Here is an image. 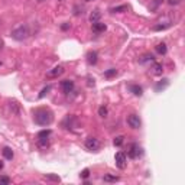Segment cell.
<instances>
[{
	"label": "cell",
	"mask_w": 185,
	"mask_h": 185,
	"mask_svg": "<svg viewBox=\"0 0 185 185\" xmlns=\"http://www.w3.org/2000/svg\"><path fill=\"white\" fill-rule=\"evenodd\" d=\"M34 120L39 126H49L54 120V114L46 109H38L34 111Z\"/></svg>",
	"instance_id": "cell-1"
},
{
	"label": "cell",
	"mask_w": 185,
	"mask_h": 185,
	"mask_svg": "<svg viewBox=\"0 0 185 185\" xmlns=\"http://www.w3.org/2000/svg\"><path fill=\"white\" fill-rule=\"evenodd\" d=\"M29 35H30L29 28H28L26 25H22V26L16 28V29L12 32V38L16 39V41H23V39H26Z\"/></svg>",
	"instance_id": "cell-2"
},
{
	"label": "cell",
	"mask_w": 185,
	"mask_h": 185,
	"mask_svg": "<svg viewBox=\"0 0 185 185\" xmlns=\"http://www.w3.org/2000/svg\"><path fill=\"white\" fill-rule=\"evenodd\" d=\"M143 153L142 147L139 146L138 143H132L130 147H129V151H127V156L130 158V159H138V158H140Z\"/></svg>",
	"instance_id": "cell-3"
},
{
	"label": "cell",
	"mask_w": 185,
	"mask_h": 185,
	"mask_svg": "<svg viewBox=\"0 0 185 185\" xmlns=\"http://www.w3.org/2000/svg\"><path fill=\"white\" fill-rule=\"evenodd\" d=\"M85 147L91 152H97L100 149V142L97 138H87L85 139Z\"/></svg>",
	"instance_id": "cell-4"
},
{
	"label": "cell",
	"mask_w": 185,
	"mask_h": 185,
	"mask_svg": "<svg viewBox=\"0 0 185 185\" xmlns=\"http://www.w3.org/2000/svg\"><path fill=\"white\" fill-rule=\"evenodd\" d=\"M127 124L132 127V129H140L142 127V122L139 119L138 114H129L127 116Z\"/></svg>",
	"instance_id": "cell-5"
},
{
	"label": "cell",
	"mask_w": 185,
	"mask_h": 185,
	"mask_svg": "<svg viewBox=\"0 0 185 185\" xmlns=\"http://www.w3.org/2000/svg\"><path fill=\"white\" fill-rule=\"evenodd\" d=\"M114 160H116V166L119 169H124L127 165V159H126V155L123 152H117L116 156H114Z\"/></svg>",
	"instance_id": "cell-6"
},
{
	"label": "cell",
	"mask_w": 185,
	"mask_h": 185,
	"mask_svg": "<svg viewBox=\"0 0 185 185\" xmlns=\"http://www.w3.org/2000/svg\"><path fill=\"white\" fill-rule=\"evenodd\" d=\"M64 71H65V70H64L62 65H56L55 68H52V70H49V71L46 72V77H48V78H58L59 75L64 74Z\"/></svg>",
	"instance_id": "cell-7"
},
{
	"label": "cell",
	"mask_w": 185,
	"mask_h": 185,
	"mask_svg": "<svg viewBox=\"0 0 185 185\" xmlns=\"http://www.w3.org/2000/svg\"><path fill=\"white\" fill-rule=\"evenodd\" d=\"M61 90H62L64 94H70V92H72V90H74V81H71V80L61 81Z\"/></svg>",
	"instance_id": "cell-8"
},
{
	"label": "cell",
	"mask_w": 185,
	"mask_h": 185,
	"mask_svg": "<svg viewBox=\"0 0 185 185\" xmlns=\"http://www.w3.org/2000/svg\"><path fill=\"white\" fill-rule=\"evenodd\" d=\"M106 29H107V26H106V23H103V22L92 23V32H96V34H101V32H104Z\"/></svg>",
	"instance_id": "cell-9"
},
{
	"label": "cell",
	"mask_w": 185,
	"mask_h": 185,
	"mask_svg": "<svg viewBox=\"0 0 185 185\" xmlns=\"http://www.w3.org/2000/svg\"><path fill=\"white\" fill-rule=\"evenodd\" d=\"M97 58H98V55H97L96 51H90L88 54H87V61H88L90 65H96Z\"/></svg>",
	"instance_id": "cell-10"
},
{
	"label": "cell",
	"mask_w": 185,
	"mask_h": 185,
	"mask_svg": "<svg viewBox=\"0 0 185 185\" xmlns=\"http://www.w3.org/2000/svg\"><path fill=\"white\" fill-rule=\"evenodd\" d=\"M162 72H164L162 64H158V62L153 64V67H152V74H153V75H162Z\"/></svg>",
	"instance_id": "cell-11"
},
{
	"label": "cell",
	"mask_w": 185,
	"mask_h": 185,
	"mask_svg": "<svg viewBox=\"0 0 185 185\" xmlns=\"http://www.w3.org/2000/svg\"><path fill=\"white\" fill-rule=\"evenodd\" d=\"M129 90H130L135 96H138V97H140L143 94V90H142V87L140 85H138V84H132V85H129Z\"/></svg>",
	"instance_id": "cell-12"
},
{
	"label": "cell",
	"mask_w": 185,
	"mask_h": 185,
	"mask_svg": "<svg viewBox=\"0 0 185 185\" xmlns=\"http://www.w3.org/2000/svg\"><path fill=\"white\" fill-rule=\"evenodd\" d=\"M100 17H101V13L98 10H94V12L90 15V22L91 23H96V22H100Z\"/></svg>",
	"instance_id": "cell-13"
},
{
	"label": "cell",
	"mask_w": 185,
	"mask_h": 185,
	"mask_svg": "<svg viewBox=\"0 0 185 185\" xmlns=\"http://www.w3.org/2000/svg\"><path fill=\"white\" fill-rule=\"evenodd\" d=\"M168 85H169V80H166V78H165V80L159 81V83H158V84H156L155 90H156V91H160V90L166 88V87H168Z\"/></svg>",
	"instance_id": "cell-14"
},
{
	"label": "cell",
	"mask_w": 185,
	"mask_h": 185,
	"mask_svg": "<svg viewBox=\"0 0 185 185\" xmlns=\"http://www.w3.org/2000/svg\"><path fill=\"white\" fill-rule=\"evenodd\" d=\"M2 153H3V156L6 158V159H9V160H12V159H13V151L10 149V147H3Z\"/></svg>",
	"instance_id": "cell-15"
},
{
	"label": "cell",
	"mask_w": 185,
	"mask_h": 185,
	"mask_svg": "<svg viewBox=\"0 0 185 185\" xmlns=\"http://www.w3.org/2000/svg\"><path fill=\"white\" fill-rule=\"evenodd\" d=\"M103 181L104 182H117L119 177H116V175H110V174H106L104 177H103Z\"/></svg>",
	"instance_id": "cell-16"
},
{
	"label": "cell",
	"mask_w": 185,
	"mask_h": 185,
	"mask_svg": "<svg viewBox=\"0 0 185 185\" xmlns=\"http://www.w3.org/2000/svg\"><path fill=\"white\" fill-rule=\"evenodd\" d=\"M51 133H52V132H51L49 129H45V130H41V132H39V133H38V139H49Z\"/></svg>",
	"instance_id": "cell-17"
},
{
	"label": "cell",
	"mask_w": 185,
	"mask_h": 185,
	"mask_svg": "<svg viewBox=\"0 0 185 185\" xmlns=\"http://www.w3.org/2000/svg\"><path fill=\"white\" fill-rule=\"evenodd\" d=\"M116 75H117V70H116V68H110V70H107V71L104 72L106 78H111V77H116Z\"/></svg>",
	"instance_id": "cell-18"
},
{
	"label": "cell",
	"mask_w": 185,
	"mask_h": 185,
	"mask_svg": "<svg viewBox=\"0 0 185 185\" xmlns=\"http://www.w3.org/2000/svg\"><path fill=\"white\" fill-rule=\"evenodd\" d=\"M123 142H124V136H116L114 140H113V145L119 147V146H122L123 145Z\"/></svg>",
	"instance_id": "cell-19"
},
{
	"label": "cell",
	"mask_w": 185,
	"mask_h": 185,
	"mask_svg": "<svg viewBox=\"0 0 185 185\" xmlns=\"http://www.w3.org/2000/svg\"><path fill=\"white\" fill-rule=\"evenodd\" d=\"M110 12H113V13H122V12H127V6H117V7H113V9H110Z\"/></svg>",
	"instance_id": "cell-20"
},
{
	"label": "cell",
	"mask_w": 185,
	"mask_h": 185,
	"mask_svg": "<svg viewBox=\"0 0 185 185\" xmlns=\"http://www.w3.org/2000/svg\"><path fill=\"white\" fill-rule=\"evenodd\" d=\"M156 51H158L160 55H165L166 54V45H165V43H158V45H156Z\"/></svg>",
	"instance_id": "cell-21"
},
{
	"label": "cell",
	"mask_w": 185,
	"mask_h": 185,
	"mask_svg": "<svg viewBox=\"0 0 185 185\" xmlns=\"http://www.w3.org/2000/svg\"><path fill=\"white\" fill-rule=\"evenodd\" d=\"M51 90H52V87H51V85H46V87H45V88H43L42 90V91H41V92H39V98H43V97H45L46 96V94H48V92H49L51 91Z\"/></svg>",
	"instance_id": "cell-22"
},
{
	"label": "cell",
	"mask_w": 185,
	"mask_h": 185,
	"mask_svg": "<svg viewBox=\"0 0 185 185\" xmlns=\"http://www.w3.org/2000/svg\"><path fill=\"white\" fill-rule=\"evenodd\" d=\"M45 179H48V181H52V182H59L61 181V178L56 177V175H45Z\"/></svg>",
	"instance_id": "cell-23"
},
{
	"label": "cell",
	"mask_w": 185,
	"mask_h": 185,
	"mask_svg": "<svg viewBox=\"0 0 185 185\" xmlns=\"http://www.w3.org/2000/svg\"><path fill=\"white\" fill-rule=\"evenodd\" d=\"M109 114V111H107V107L106 106H101L100 109H98V116H101V117H106Z\"/></svg>",
	"instance_id": "cell-24"
},
{
	"label": "cell",
	"mask_w": 185,
	"mask_h": 185,
	"mask_svg": "<svg viewBox=\"0 0 185 185\" xmlns=\"http://www.w3.org/2000/svg\"><path fill=\"white\" fill-rule=\"evenodd\" d=\"M38 145L41 147H48L49 146V142H48V139H38Z\"/></svg>",
	"instance_id": "cell-25"
},
{
	"label": "cell",
	"mask_w": 185,
	"mask_h": 185,
	"mask_svg": "<svg viewBox=\"0 0 185 185\" xmlns=\"http://www.w3.org/2000/svg\"><path fill=\"white\" fill-rule=\"evenodd\" d=\"M10 184V178L9 177H0V185H9Z\"/></svg>",
	"instance_id": "cell-26"
},
{
	"label": "cell",
	"mask_w": 185,
	"mask_h": 185,
	"mask_svg": "<svg viewBox=\"0 0 185 185\" xmlns=\"http://www.w3.org/2000/svg\"><path fill=\"white\" fill-rule=\"evenodd\" d=\"M80 177L83 178V179H85V178H88V177H90V169H88V168H85L84 171H83V172L80 174Z\"/></svg>",
	"instance_id": "cell-27"
},
{
	"label": "cell",
	"mask_w": 185,
	"mask_h": 185,
	"mask_svg": "<svg viewBox=\"0 0 185 185\" xmlns=\"http://www.w3.org/2000/svg\"><path fill=\"white\" fill-rule=\"evenodd\" d=\"M145 61H153V56L152 55H145L143 59H140V62H145Z\"/></svg>",
	"instance_id": "cell-28"
},
{
	"label": "cell",
	"mask_w": 185,
	"mask_h": 185,
	"mask_svg": "<svg viewBox=\"0 0 185 185\" xmlns=\"http://www.w3.org/2000/svg\"><path fill=\"white\" fill-rule=\"evenodd\" d=\"M182 0H168V3L171 4V6H177V4H179Z\"/></svg>",
	"instance_id": "cell-29"
},
{
	"label": "cell",
	"mask_w": 185,
	"mask_h": 185,
	"mask_svg": "<svg viewBox=\"0 0 185 185\" xmlns=\"http://www.w3.org/2000/svg\"><path fill=\"white\" fill-rule=\"evenodd\" d=\"M68 28H70V25H68V23H64V25L61 26V29H62V30H67Z\"/></svg>",
	"instance_id": "cell-30"
},
{
	"label": "cell",
	"mask_w": 185,
	"mask_h": 185,
	"mask_svg": "<svg viewBox=\"0 0 185 185\" xmlns=\"http://www.w3.org/2000/svg\"><path fill=\"white\" fill-rule=\"evenodd\" d=\"M162 2H164V0H155V7H156V6H159Z\"/></svg>",
	"instance_id": "cell-31"
},
{
	"label": "cell",
	"mask_w": 185,
	"mask_h": 185,
	"mask_svg": "<svg viewBox=\"0 0 185 185\" xmlns=\"http://www.w3.org/2000/svg\"><path fill=\"white\" fill-rule=\"evenodd\" d=\"M3 168V162H2V160H0V169Z\"/></svg>",
	"instance_id": "cell-32"
},
{
	"label": "cell",
	"mask_w": 185,
	"mask_h": 185,
	"mask_svg": "<svg viewBox=\"0 0 185 185\" xmlns=\"http://www.w3.org/2000/svg\"><path fill=\"white\" fill-rule=\"evenodd\" d=\"M85 2H91V0H85Z\"/></svg>",
	"instance_id": "cell-33"
},
{
	"label": "cell",
	"mask_w": 185,
	"mask_h": 185,
	"mask_svg": "<svg viewBox=\"0 0 185 185\" xmlns=\"http://www.w3.org/2000/svg\"><path fill=\"white\" fill-rule=\"evenodd\" d=\"M0 65H2V62H0Z\"/></svg>",
	"instance_id": "cell-34"
},
{
	"label": "cell",
	"mask_w": 185,
	"mask_h": 185,
	"mask_svg": "<svg viewBox=\"0 0 185 185\" xmlns=\"http://www.w3.org/2000/svg\"><path fill=\"white\" fill-rule=\"evenodd\" d=\"M58 2H61V0H58Z\"/></svg>",
	"instance_id": "cell-35"
}]
</instances>
